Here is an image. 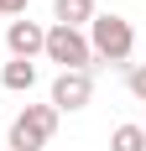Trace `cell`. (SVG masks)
I'll return each mask as SVG.
<instances>
[{
	"label": "cell",
	"mask_w": 146,
	"mask_h": 151,
	"mask_svg": "<svg viewBox=\"0 0 146 151\" xmlns=\"http://www.w3.org/2000/svg\"><path fill=\"white\" fill-rule=\"evenodd\" d=\"M89 52L104 58V63H125L136 52V26L125 16H115V11H99L89 21Z\"/></svg>",
	"instance_id": "1"
},
{
	"label": "cell",
	"mask_w": 146,
	"mask_h": 151,
	"mask_svg": "<svg viewBox=\"0 0 146 151\" xmlns=\"http://www.w3.org/2000/svg\"><path fill=\"white\" fill-rule=\"evenodd\" d=\"M31 0H0V16H26Z\"/></svg>",
	"instance_id": "10"
},
{
	"label": "cell",
	"mask_w": 146,
	"mask_h": 151,
	"mask_svg": "<svg viewBox=\"0 0 146 151\" xmlns=\"http://www.w3.org/2000/svg\"><path fill=\"white\" fill-rule=\"evenodd\" d=\"M52 130H58V109H52V104H26L11 120L5 146H11V151H42L47 141H52Z\"/></svg>",
	"instance_id": "2"
},
{
	"label": "cell",
	"mask_w": 146,
	"mask_h": 151,
	"mask_svg": "<svg viewBox=\"0 0 146 151\" xmlns=\"http://www.w3.org/2000/svg\"><path fill=\"white\" fill-rule=\"evenodd\" d=\"M131 94H136V99H146V63H136V68H131Z\"/></svg>",
	"instance_id": "9"
},
{
	"label": "cell",
	"mask_w": 146,
	"mask_h": 151,
	"mask_svg": "<svg viewBox=\"0 0 146 151\" xmlns=\"http://www.w3.org/2000/svg\"><path fill=\"white\" fill-rule=\"evenodd\" d=\"M141 130H146V125H141Z\"/></svg>",
	"instance_id": "11"
},
{
	"label": "cell",
	"mask_w": 146,
	"mask_h": 151,
	"mask_svg": "<svg viewBox=\"0 0 146 151\" xmlns=\"http://www.w3.org/2000/svg\"><path fill=\"white\" fill-rule=\"evenodd\" d=\"M110 151H146V130H141V125H115Z\"/></svg>",
	"instance_id": "8"
},
{
	"label": "cell",
	"mask_w": 146,
	"mask_h": 151,
	"mask_svg": "<svg viewBox=\"0 0 146 151\" xmlns=\"http://www.w3.org/2000/svg\"><path fill=\"white\" fill-rule=\"evenodd\" d=\"M42 42H47V26H37V21H11L5 26V47H11V58H21V63H31L37 52H42Z\"/></svg>",
	"instance_id": "5"
},
{
	"label": "cell",
	"mask_w": 146,
	"mask_h": 151,
	"mask_svg": "<svg viewBox=\"0 0 146 151\" xmlns=\"http://www.w3.org/2000/svg\"><path fill=\"white\" fill-rule=\"evenodd\" d=\"M42 58L58 63V73H78V68H89L94 63V52H89V37L73 26H47V42H42Z\"/></svg>",
	"instance_id": "3"
},
{
	"label": "cell",
	"mask_w": 146,
	"mask_h": 151,
	"mask_svg": "<svg viewBox=\"0 0 146 151\" xmlns=\"http://www.w3.org/2000/svg\"><path fill=\"white\" fill-rule=\"evenodd\" d=\"M89 99H94V73H89V68L52 78V109H58V115H63V109H68V115H73V109H84Z\"/></svg>",
	"instance_id": "4"
},
{
	"label": "cell",
	"mask_w": 146,
	"mask_h": 151,
	"mask_svg": "<svg viewBox=\"0 0 146 151\" xmlns=\"http://www.w3.org/2000/svg\"><path fill=\"white\" fill-rule=\"evenodd\" d=\"M0 83H5V89H16V94H31V83H37V63L11 58L5 68H0Z\"/></svg>",
	"instance_id": "7"
},
{
	"label": "cell",
	"mask_w": 146,
	"mask_h": 151,
	"mask_svg": "<svg viewBox=\"0 0 146 151\" xmlns=\"http://www.w3.org/2000/svg\"><path fill=\"white\" fill-rule=\"evenodd\" d=\"M52 16H58V26H73V31H84L89 21H94V0H52Z\"/></svg>",
	"instance_id": "6"
}]
</instances>
